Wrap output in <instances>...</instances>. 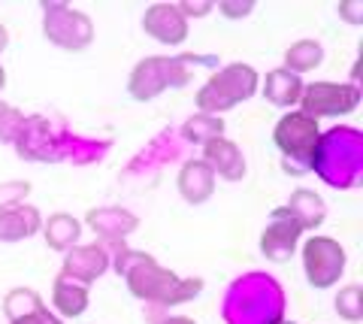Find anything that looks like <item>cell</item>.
I'll return each instance as SVG.
<instances>
[{
  "label": "cell",
  "instance_id": "3957f363",
  "mask_svg": "<svg viewBox=\"0 0 363 324\" xmlns=\"http://www.w3.org/2000/svg\"><path fill=\"white\" fill-rule=\"evenodd\" d=\"M260 76L252 64H227L218 73H212L206 85L197 91V109L203 116H221L236 104H245L257 94Z\"/></svg>",
  "mask_w": 363,
  "mask_h": 324
},
{
  "label": "cell",
  "instance_id": "d6986e66",
  "mask_svg": "<svg viewBox=\"0 0 363 324\" xmlns=\"http://www.w3.org/2000/svg\"><path fill=\"white\" fill-rule=\"evenodd\" d=\"M215 137H224V121L218 116H194L185 121V140L191 143H209Z\"/></svg>",
  "mask_w": 363,
  "mask_h": 324
},
{
  "label": "cell",
  "instance_id": "7a4b0ae2",
  "mask_svg": "<svg viewBox=\"0 0 363 324\" xmlns=\"http://www.w3.org/2000/svg\"><path fill=\"white\" fill-rule=\"evenodd\" d=\"M272 143H276V149L285 158V167L291 170V176H303L309 167L318 164L321 125L306 113H300V109H291L272 128Z\"/></svg>",
  "mask_w": 363,
  "mask_h": 324
},
{
  "label": "cell",
  "instance_id": "83f0119b",
  "mask_svg": "<svg viewBox=\"0 0 363 324\" xmlns=\"http://www.w3.org/2000/svg\"><path fill=\"white\" fill-rule=\"evenodd\" d=\"M6 43H9V30H6L4 25H0V52L6 49Z\"/></svg>",
  "mask_w": 363,
  "mask_h": 324
},
{
  "label": "cell",
  "instance_id": "f546056e",
  "mask_svg": "<svg viewBox=\"0 0 363 324\" xmlns=\"http://www.w3.org/2000/svg\"><path fill=\"white\" fill-rule=\"evenodd\" d=\"M279 324H294V321H279Z\"/></svg>",
  "mask_w": 363,
  "mask_h": 324
},
{
  "label": "cell",
  "instance_id": "7402d4cb",
  "mask_svg": "<svg viewBox=\"0 0 363 324\" xmlns=\"http://www.w3.org/2000/svg\"><path fill=\"white\" fill-rule=\"evenodd\" d=\"M30 191L28 182H6L0 185V212L4 209H13V206H21V197Z\"/></svg>",
  "mask_w": 363,
  "mask_h": 324
},
{
  "label": "cell",
  "instance_id": "484cf974",
  "mask_svg": "<svg viewBox=\"0 0 363 324\" xmlns=\"http://www.w3.org/2000/svg\"><path fill=\"white\" fill-rule=\"evenodd\" d=\"M209 9H212V4H200V6H194V4H188V0H185V4H179V13L182 16H206L209 13Z\"/></svg>",
  "mask_w": 363,
  "mask_h": 324
},
{
  "label": "cell",
  "instance_id": "44dd1931",
  "mask_svg": "<svg viewBox=\"0 0 363 324\" xmlns=\"http://www.w3.org/2000/svg\"><path fill=\"white\" fill-rule=\"evenodd\" d=\"M25 130V118H21L13 106H6V104H0V140H16L18 133Z\"/></svg>",
  "mask_w": 363,
  "mask_h": 324
},
{
  "label": "cell",
  "instance_id": "30bf717a",
  "mask_svg": "<svg viewBox=\"0 0 363 324\" xmlns=\"http://www.w3.org/2000/svg\"><path fill=\"white\" fill-rule=\"evenodd\" d=\"M106 264H109V258L100 245H85V249H73L70 255H67L64 276L88 285V282H94V279H100L106 273Z\"/></svg>",
  "mask_w": 363,
  "mask_h": 324
},
{
  "label": "cell",
  "instance_id": "9c48e42d",
  "mask_svg": "<svg viewBox=\"0 0 363 324\" xmlns=\"http://www.w3.org/2000/svg\"><path fill=\"white\" fill-rule=\"evenodd\" d=\"M206 167L215 173V179H224V182H240L245 179V158L242 149L230 143L227 137H215L209 143H203V158Z\"/></svg>",
  "mask_w": 363,
  "mask_h": 324
},
{
  "label": "cell",
  "instance_id": "9a60e30c",
  "mask_svg": "<svg viewBox=\"0 0 363 324\" xmlns=\"http://www.w3.org/2000/svg\"><path fill=\"white\" fill-rule=\"evenodd\" d=\"M79 233H82V225L70 212H55V216L43 221V237L55 252H70L73 242L79 240Z\"/></svg>",
  "mask_w": 363,
  "mask_h": 324
},
{
  "label": "cell",
  "instance_id": "ac0fdd59",
  "mask_svg": "<svg viewBox=\"0 0 363 324\" xmlns=\"http://www.w3.org/2000/svg\"><path fill=\"white\" fill-rule=\"evenodd\" d=\"M88 225L100 233H106V237H124V233H130L136 228V218L124 209H91Z\"/></svg>",
  "mask_w": 363,
  "mask_h": 324
},
{
  "label": "cell",
  "instance_id": "ba28073f",
  "mask_svg": "<svg viewBox=\"0 0 363 324\" xmlns=\"http://www.w3.org/2000/svg\"><path fill=\"white\" fill-rule=\"evenodd\" d=\"M143 28L152 40L164 43V46H182L188 40V18L179 13L176 4H155L145 9Z\"/></svg>",
  "mask_w": 363,
  "mask_h": 324
},
{
  "label": "cell",
  "instance_id": "8992f818",
  "mask_svg": "<svg viewBox=\"0 0 363 324\" xmlns=\"http://www.w3.org/2000/svg\"><path fill=\"white\" fill-rule=\"evenodd\" d=\"M176 67H179V58L176 61H167V58L140 61L136 70L130 73V94L136 100H152L157 91H164L167 85H185L188 73L176 70Z\"/></svg>",
  "mask_w": 363,
  "mask_h": 324
},
{
  "label": "cell",
  "instance_id": "d4e9b609",
  "mask_svg": "<svg viewBox=\"0 0 363 324\" xmlns=\"http://www.w3.org/2000/svg\"><path fill=\"white\" fill-rule=\"evenodd\" d=\"M360 9H363V4H357V0H348V4L339 6V16L348 18V21H354V25H360V18H363Z\"/></svg>",
  "mask_w": 363,
  "mask_h": 324
},
{
  "label": "cell",
  "instance_id": "6da1fadb",
  "mask_svg": "<svg viewBox=\"0 0 363 324\" xmlns=\"http://www.w3.org/2000/svg\"><path fill=\"white\" fill-rule=\"evenodd\" d=\"M118 276H124L128 291L136 300L145 303H161V306H176V303H188L203 291V279H179L173 270L161 267L149 255L140 252H128L121 249L118 258Z\"/></svg>",
  "mask_w": 363,
  "mask_h": 324
},
{
  "label": "cell",
  "instance_id": "f1b7e54d",
  "mask_svg": "<svg viewBox=\"0 0 363 324\" xmlns=\"http://www.w3.org/2000/svg\"><path fill=\"white\" fill-rule=\"evenodd\" d=\"M4 85H6V70L0 67V91H4Z\"/></svg>",
  "mask_w": 363,
  "mask_h": 324
},
{
  "label": "cell",
  "instance_id": "7c38bea8",
  "mask_svg": "<svg viewBox=\"0 0 363 324\" xmlns=\"http://www.w3.org/2000/svg\"><path fill=\"white\" fill-rule=\"evenodd\" d=\"M215 191V173L206 167V161H188L179 173V194L188 203H206Z\"/></svg>",
  "mask_w": 363,
  "mask_h": 324
},
{
  "label": "cell",
  "instance_id": "52a82bcc",
  "mask_svg": "<svg viewBox=\"0 0 363 324\" xmlns=\"http://www.w3.org/2000/svg\"><path fill=\"white\" fill-rule=\"evenodd\" d=\"M300 237H303V225L294 218V212L288 206H279V209H272L269 225L260 233V252L269 261H288L297 252Z\"/></svg>",
  "mask_w": 363,
  "mask_h": 324
},
{
  "label": "cell",
  "instance_id": "603a6c76",
  "mask_svg": "<svg viewBox=\"0 0 363 324\" xmlns=\"http://www.w3.org/2000/svg\"><path fill=\"white\" fill-rule=\"evenodd\" d=\"M218 9L227 18H245L255 13V0H224V4H218Z\"/></svg>",
  "mask_w": 363,
  "mask_h": 324
},
{
  "label": "cell",
  "instance_id": "2e32d148",
  "mask_svg": "<svg viewBox=\"0 0 363 324\" xmlns=\"http://www.w3.org/2000/svg\"><path fill=\"white\" fill-rule=\"evenodd\" d=\"M288 209L294 212V218L303 225V230H315L318 225H324V218H327L324 200L318 197L315 191H309V188H297V191L291 194V200H288Z\"/></svg>",
  "mask_w": 363,
  "mask_h": 324
},
{
  "label": "cell",
  "instance_id": "8fae6325",
  "mask_svg": "<svg viewBox=\"0 0 363 324\" xmlns=\"http://www.w3.org/2000/svg\"><path fill=\"white\" fill-rule=\"evenodd\" d=\"M303 85H306L303 76L285 70V67H276V70H269L267 79H264V97L281 109H291V106L300 104Z\"/></svg>",
  "mask_w": 363,
  "mask_h": 324
},
{
  "label": "cell",
  "instance_id": "cb8c5ba5",
  "mask_svg": "<svg viewBox=\"0 0 363 324\" xmlns=\"http://www.w3.org/2000/svg\"><path fill=\"white\" fill-rule=\"evenodd\" d=\"M13 324H61V321H58V318H52L45 306H40L37 312H33V315H21V318H16Z\"/></svg>",
  "mask_w": 363,
  "mask_h": 324
},
{
  "label": "cell",
  "instance_id": "4316f807",
  "mask_svg": "<svg viewBox=\"0 0 363 324\" xmlns=\"http://www.w3.org/2000/svg\"><path fill=\"white\" fill-rule=\"evenodd\" d=\"M155 324H197L194 318H188V315H167L161 321H155Z\"/></svg>",
  "mask_w": 363,
  "mask_h": 324
},
{
  "label": "cell",
  "instance_id": "5b68a950",
  "mask_svg": "<svg viewBox=\"0 0 363 324\" xmlns=\"http://www.w3.org/2000/svg\"><path fill=\"white\" fill-rule=\"evenodd\" d=\"M303 270L312 288H333L345 273V249L330 237H309L303 242Z\"/></svg>",
  "mask_w": 363,
  "mask_h": 324
},
{
  "label": "cell",
  "instance_id": "5bb4252c",
  "mask_svg": "<svg viewBox=\"0 0 363 324\" xmlns=\"http://www.w3.org/2000/svg\"><path fill=\"white\" fill-rule=\"evenodd\" d=\"M52 303L64 318H79L88 309V285L61 276L52 288Z\"/></svg>",
  "mask_w": 363,
  "mask_h": 324
},
{
  "label": "cell",
  "instance_id": "e0dca14e",
  "mask_svg": "<svg viewBox=\"0 0 363 324\" xmlns=\"http://www.w3.org/2000/svg\"><path fill=\"white\" fill-rule=\"evenodd\" d=\"M324 61V46L318 40H297L291 43L285 52V70L291 73H312L315 67H321Z\"/></svg>",
  "mask_w": 363,
  "mask_h": 324
},
{
  "label": "cell",
  "instance_id": "4fadbf2b",
  "mask_svg": "<svg viewBox=\"0 0 363 324\" xmlns=\"http://www.w3.org/2000/svg\"><path fill=\"white\" fill-rule=\"evenodd\" d=\"M43 230V218L33 206H13L0 212V242H18Z\"/></svg>",
  "mask_w": 363,
  "mask_h": 324
},
{
  "label": "cell",
  "instance_id": "ffe728a7",
  "mask_svg": "<svg viewBox=\"0 0 363 324\" xmlns=\"http://www.w3.org/2000/svg\"><path fill=\"white\" fill-rule=\"evenodd\" d=\"M336 312L345 321H360L363 318V288L360 285H345L336 294Z\"/></svg>",
  "mask_w": 363,
  "mask_h": 324
},
{
  "label": "cell",
  "instance_id": "277c9868",
  "mask_svg": "<svg viewBox=\"0 0 363 324\" xmlns=\"http://www.w3.org/2000/svg\"><path fill=\"white\" fill-rule=\"evenodd\" d=\"M300 113L309 118H339L360 106V88L354 82H309L300 94Z\"/></svg>",
  "mask_w": 363,
  "mask_h": 324
}]
</instances>
